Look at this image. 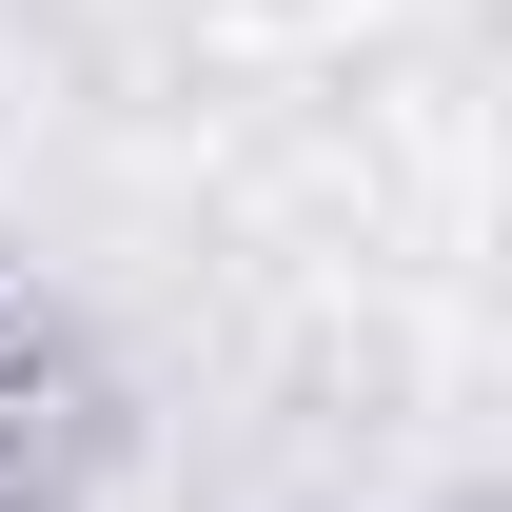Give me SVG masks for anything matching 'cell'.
Masks as SVG:
<instances>
[{
    "instance_id": "obj_1",
    "label": "cell",
    "mask_w": 512,
    "mask_h": 512,
    "mask_svg": "<svg viewBox=\"0 0 512 512\" xmlns=\"http://www.w3.org/2000/svg\"><path fill=\"white\" fill-rule=\"evenodd\" d=\"M20 473H40V394L0 375V493H20Z\"/></svg>"
}]
</instances>
